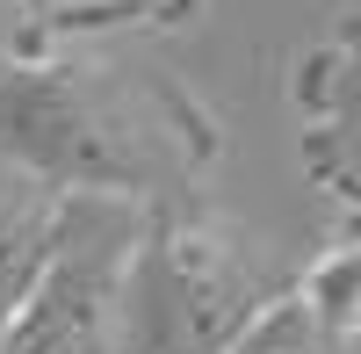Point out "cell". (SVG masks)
<instances>
[{
    "label": "cell",
    "mask_w": 361,
    "mask_h": 354,
    "mask_svg": "<svg viewBox=\"0 0 361 354\" xmlns=\"http://www.w3.org/2000/svg\"><path fill=\"white\" fill-rule=\"evenodd\" d=\"M217 116L159 66L22 51L0 58V159L66 202H188L217 166Z\"/></svg>",
    "instance_id": "cell-1"
},
{
    "label": "cell",
    "mask_w": 361,
    "mask_h": 354,
    "mask_svg": "<svg viewBox=\"0 0 361 354\" xmlns=\"http://www.w3.org/2000/svg\"><path fill=\"white\" fill-rule=\"evenodd\" d=\"M304 260L246 239L195 202L137 210L116 297V354H224L267 304H282Z\"/></svg>",
    "instance_id": "cell-2"
},
{
    "label": "cell",
    "mask_w": 361,
    "mask_h": 354,
    "mask_svg": "<svg viewBox=\"0 0 361 354\" xmlns=\"http://www.w3.org/2000/svg\"><path fill=\"white\" fill-rule=\"evenodd\" d=\"M137 239L123 202H66L44 275L0 333V354H116V297Z\"/></svg>",
    "instance_id": "cell-3"
},
{
    "label": "cell",
    "mask_w": 361,
    "mask_h": 354,
    "mask_svg": "<svg viewBox=\"0 0 361 354\" xmlns=\"http://www.w3.org/2000/svg\"><path fill=\"white\" fill-rule=\"evenodd\" d=\"M289 102L304 116V173L340 210L333 231H354V15L296 51Z\"/></svg>",
    "instance_id": "cell-4"
},
{
    "label": "cell",
    "mask_w": 361,
    "mask_h": 354,
    "mask_svg": "<svg viewBox=\"0 0 361 354\" xmlns=\"http://www.w3.org/2000/svg\"><path fill=\"white\" fill-rule=\"evenodd\" d=\"M224 354H361V304H354V231H333L318 260L282 304H267Z\"/></svg>",
    "instance_id": "cell-5"
},
{
    "label": "cell",
    "mask_w": 361,
    "mask_h": 354,
    "mask_svg": "<svg viewBox=\"0 0 361 354\" xmlns=\"http://www.w3.org/2000/svg\"><path fill=\"white\" fill-rule=\"evenodd\" d=\"M58 217H66V195H22V202H0V333H8V318L22 311L29 282L44 275L51 239H58Z\"/></svg>",
    "instance_id": "cell-6"
},
{
    "label": "cell",
    "mask_w": 361,
    "mask_h": 354,
    "mask_svg": "<svg viewBox=\"0 0 361 354\" xmlns=\"http://www.w3.org/2000/svg\"><path fill=\"white\" fill-rule=\"evenodd\" d=\"M22 51H51L44 44V8L37 0H0V58H22Z\"/></svg>",
    "instance_id": "cell-7"
},
{
    "label": "cell",
    "mask_w": 361,
    "mask_h": 354,
    "mask_svg": "<svg viewBox=\"0 0 361 354\" xmlns=\"http://www.w3.org/2000/svg\"><path fill=\"white\" fill-rule=\"evenodd\" d=\"M37 8H44V44H58L66 29H94L87 22V0H37Z\"/></svg>",
    "instance_id": "cell-8"
}]
</instances>
